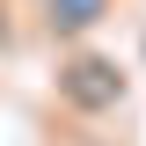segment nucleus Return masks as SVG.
<instances>
[{
	"label": "nucleus",
	"instance_id": "1",
	"mask_svg": "<svg viewBox=\"0 0 146 146\" xmlns=\"http://www.w3.org/2000/svg\"><path fill=\"white\" fill-rule=\"evenodd\" d=\"M73 73H80V80H73V95H80V102H102V95H110V80H95L102 66H73Z\"/></svg>",
	"mask_w": 146,
	"mask_h": 146
}]
</instances>
